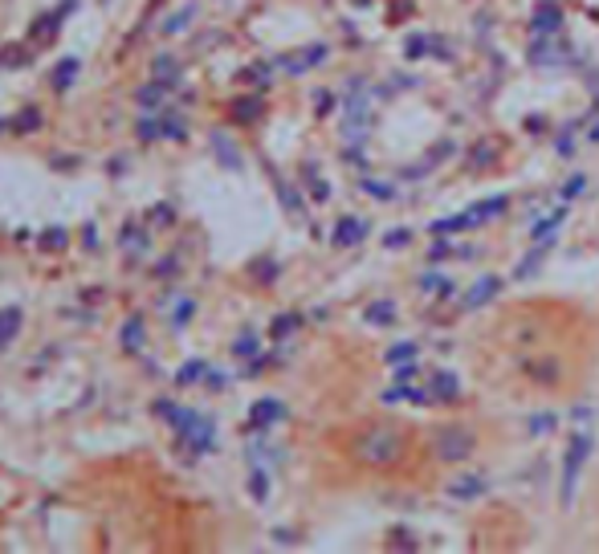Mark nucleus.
Returning <instances> with one entry per match:
<instances>
[{"label": "nucleus", "mask_w": 599, "mask_h": 554, "mask_svg": "<svg viewBox=\"0 0 599 554\" xmlns=\"http://www.w3.org/2000/svg\"><path fill=\"white\" fill-rule=\"evenodd\" d=\"M404 449H408V441H404V432L396 425H371L351 441V456H355L359 465H371V470L396 465L399 456H404Z\"/></svg>", "instance_id": "nucleus-1"}, {"label": "nucleus", "mask_w": 599, "mask_h": 554, "mask_svg": "<svg viewBox=\"0 0 599 554\" xmlns=\"http://www.w3.org/2000/svg\"><path fill=\"white\" fill-rule=\"evenodd\" d=\"M342 135L359 139L368 135V94H363V78H351V94H347V118H342Z\"/></svg>", "instance_id": "nucleus-5"}, {"label": "nucleus", "mask_w": 599, "mask_h": 554, "mask_svg": "<svg viewBox=\"0 0 599 554\" xmlns=\"http://www.w3.org/2000/svg\"><path fill=\"white\" fill-rule=\"evenodd\" d=\"M21 323H25V310H21V306H4V310H0V351L21 335Z\"/></svg>", "instance_id": "nucleus-16"}, {"label": "nucleus", "mask_w": 599, "mask_h": 554, "mask_svg": "<svg viewBox=\"0 0 599 554\" xmlns=\"http://www.w3.org/2000/svg\"><path fill=\"white\" fill-rule=\"evenodd\" d=\"M13 131L16 135H33V131H42V111H37V106H25V111L13 118Z\"/></svg>", "instance_id": "nucleus-32"}, {"label": "nucleus", "mask_w": 599, "mask_h": 554, "mask_svg": "<svg viewBox=\"0 0 599 554\" xmlns=\"http://www.w3.org/2000/svg\"><path fill=\"white\" fill-rule=\"evenodd\" d=\"M567 221V200L558 204V208H551V216L546 221H534L530 225V241H555V228Z\"/></svg>", "instance_id": "nucleus-14"}, {"label": "nucleus", "mask_w": 599, "mask_h": 554, "mask_svg": "<svg viewBox=\"0 0 599 554\" xmlns=\"http://www.w3.org/2000/svg\"><path fill=\"white\" fill-rule=\"evenodd\" d=\"M494 159H498V147H494V143H477L465 163H470V168H489Z\"/></svg>", "instance_id": "nucleus-39"}, {"label": "nucleus", "mask_w": 599, "mask_h": 554, "mask_svg": "<svg viewBox=\"0 0 599 554\" xmlns=\"http://www.w3.org/2000/svg\"><path fill=\"white\" fill-rule=\"evenodd\" d=\"M192 314H196V302L180 298V302H176V314H171V327H188V323H192Z\"/></svg>", "instance_id": "nucleus-45"}, {"label": "nucleus", "mask_w": 599, "mask_h": 554, "mask_svg": "<svg viewBox=\"0 0 599 554\" xmlns=\"http://www.w3.org/2000/svg\"><path fill=\"white\" fill-rule=\"evenodd\" d=\"M180 273V257H163L156 265V278H176Z\"/></svg>", "instance_id": "nucleus-52"}, {"label": "nucleus", "mask_w": 599, "mask_h": 554, "mask_svg": "<svg viewBox=\"0 0 599 554\" xmlns=\"http://www.w3.org/2000/svg\"><path fill=\"white\" fill-rule=\"evenodd\" d=\"M118 245H127L131 253H143L151 241H147V233H143L139 225H123V228H118Z\"/></svg>", "instance_id": "nucleus-30"}, {"label": "nucleus", "mask_w": 599, "mask_h": 554, "mask_svg": "<svg viewBox=\"0 0 599 554\" xmlns=\"http://www.w3.org/2000/svg\"><path fill=\"white\" fill-rule=\"evenodd\" d=\"M233 355H237V359H257V355H261V342H257L253 330L237 335V342H233Z\"/></svg>", "instance_id": "nucleus-35"}, {"label": "nucleus", "mask_w": 599, "mask_h": 554, "mask_svg": "<svg viewBox=\"0 0 599 554\" xmlns=\"http://www.w3.org/2000/svg\"><path fill=\"white\" fill-rule=\"evenodd\" d=\"M135 135H139L143 143H156L163 139V127H159V114H143L139 127H135Z\"/></svg>", "instance_id": "nucleus-40"}, {"label": "nucleus", "mask_w": 599, "mask_h": 554, "mask_svg": "<svg viewBox=\"0 0 599 554\" xmlns=\"http://www.w3.org/2000/svg\"><path fill=\"white\" fill-rule=\"evenodd\" d=\"M306 188H310V200H318V204H327V200H330V184L318 176L314 163H306Z\"/></svg>", "instance_id": "nucleus-33"}, {"label": "nucleus", "mask_w": 599, "mask_h": 554, "mask_svg": "<svg viewBox=\"0 0 599 554\" xmlns=\"http://www.w3.org/2000/svg\"><path fill=\"white\" fill-rule=\"evenodd\" d=\"M151 225H159V228L176 225V213H171V204H156V208H151Z\"/></svg>", "instance_id": "nucleus-49"}, {"label": "nucleus", "mask_w": 599, "mask_h": 554, "mask_svg": "<svg viewBox=\"0 0 599 554\" xmlns=\"http://www.w3.org/2000/svg\"><path fill=\"white\" fill-rule=\"evenodd\" d=\"M253 273H257V282H273V278H278V261L261 257V261H253Z\"/></svg>", "instance_id": "nucleus-48"}, {"label": "nucleus", "mask_w": 599, "mask_h": 554, "mask_svg": "<svg viewBox=\"0 0 599 554\" xmlns=\"http://www.w3.org/2000/svg\"><path fill=\"white\" fill-rule=\"evenodd\" d=\"M501 285H506V278H498V273H485V278H477V282L461 294V310H482L485 302H494L501 294Z\"/></svg>", "instance_id": "nucleus-6"}, {"label": "nucleus", "mask_w": 599, "mask_h": 554, "mask_svg": "<svg viewBox=\"0 0 599 554\" xmlns=\"http://www.w3.org/2000/svg\"><path fill=\"white\" fill-rule=\"evenodd\" d=\"M273 542L278 546H298V534L294 530H273Z\"/></svg>", "instance_id": "nucleus-57"}, {"label": "nucleus", "mask_w": 599, "mask_h": 554, "mask_svg": "<svg viewBox=\"0 0 599 554\" xmlns=\"http://www.w3.org/2000/svg\"><path fill=\"white\" fill-rule=\"evenodd\" d=\"M555 151H558V156H563V159H570V156H575V143H570V135H558Z\"/></svg>", "instance_id": "nucleus-59"}, {"label": "nucleus", "mask_w": 599, "mask_h": 554, "mask_svg": "<svg viewBox=\"0 0 599 554\" xmlns=\"http://www.w3.org/2000/svg\"><path fill=\"white\" fill-rule=\"evenodd\" d=\"M444 257H453V249H449L444 241H437L432 249H428V261H444Z\"/></svg>", "instance_id": "nucleus-60"}, {"label": "nucleus", "mask_w": 599, "mask_h": 554, "mask_svg": "<svg viewBox=\"0 0 599 554\" xmlns=\"http://www.w3.org/2000/svg\"><path fill=\"white\" fill-rule=\"evenodd\" d=\"M168 94H171V86H168V82H159V78H156V82H151V86H143L139 94H135V102H139L143 111H159V106H163V99H168Z\"/></svg>", "instance_id": "nucleus-21"}, {"label": "nucleus", "mask_w": 599, "mask_h": 554, "mask_svg": "<svg viewBox=\"0 0 599 554\" xmlns=\"http://www.w3.org/2000/svg\"><path fill=\"white\" fill-rule=\"evenodd\" d=\"M245 82H253L257 90H265V86H270V78H273V66L270 61H257V66H249V70L241 74Z\"/></svg>", "instance_id": "nucleus-41"}, {"label": "nucleus", "mask_w": 599, "mask_h": 554, "mask_svg": "<svg viewBox=\"0 0 599 554\" xmlns=\"http://www.w3.org/2000/svg\"><path fill=\"white\" fill-rule=\"evenodd\" d=\"M204 384L213 387V392H221V387H225V384H228V375H225V371H216V368H208V375H204Z\"/></svg>", "instance_id": "nucleus-56"}, {"label": "nucleus", "mask_w": 599, "mask_h": 554, "mask_svg": "<svg viewBox=\"0 0 599 554\" xmlns=\"http://www.w3.org/2000/svg\"><path fill=\"white\" fill-rule=\"evenodd\" d=\"M416 375H420V371H416L412 359H408V363H396V384H412Z\"/></svg>", "instance_id": "nucleus-53"}, {"label": "nucleus", "mask_w": 599, "mask_h": 554, "mask_svg": "<svg viewBox=\"0 0 599 554\" xmlns=\"http://www.w3.org/2000/svg\"><path fill=\"white\" fill-rule=\"evenodd\" d=\"M323 61H327V45H310V49L298 57H278V66H282L285 74H306L310 66H323Z\"/></svg>", "instance_id": "nucleus-12"}, {"label": "nucleus", "mask_w": 599, "mask_h": 554, "mask_svg": "<svg viewBox=\"0 0 599 554\" xmlns=\"http://www.w3.org/2000/svg\"><path fill=\"white\" fill-rule=\"evenodd\" d=\"M363 323H368V327H392V323H396V302H387V298L371 302L368 310H363Z\"/></svg>", "instance_id": "nucleus-20"}, {"label": "nucleus", "mask_w": 599, "mask_h": 554, "mask_svg": "<svg viewBox=\"0 0 599 554\" xmlns=\"http://www.w3.org/2000/svg\"><path fill=\"white\" fill-rule=\"evenodd\" d=\"M74 9V0H66L61 9H54V13H42L33 25H29V45H49L61 33V21H66V13Z\"/></svg>", "instance_id": "nucleus-7"}, {"label": "nucleus", "mask_w": 599, "mask_h": 554, "mask_svg": "<svg viewBox=\"0 0 599 554\" xmlns=\"http://www.w3.org/2000/svg\"><path fill=\"white\" fill-rule=\"evenodd\" d=\"M477 225V216L473 213H456V216H441V221H432V233L437 237H449V233H465V228Z\"/></svg>", "instance_id": "nucleus-23"}, {"label": "nucleus", "mask_w": 599, "mask_h": 554, "mask_svg": "<svg viewBox=\"0 0 599 554\" xmlns=\"http://www.w3.org/2000/svg\"><path fill=\"white\" fill-rule=\"evenodd\" d=\"M159 127H163V139H188V123L180 111H159Z\"/></svg>", "instance_id": "nucleus-25"}, {"label": "nucleus", "mask_w": 599, "mask_h": 554, "mask_svg": "<svg viewBox=\"0 0 599 554\" xmlns=\"http://www.w3.org/2000/svg\"><path fill=\"white\" fill-rule=\"evenodd\" d=\"M420 290H425V294H437V298H449V294H453V282H449L444 273H425V278H420Z\"/></svg>", "instance_id": "nucleus-34"}, {"label": "nucleus", "mask_w": 599, "mask_h": 554, "mask_svg": "<svg viewBox=\"0 0 599 554\" xmlns=\"http://www.w3.org/2000/svg\"><path fill=\"white\" fill-rule=\"evenodd\" d=\"M428 49H432V37H428V33H412V37L404 42V57H408V61H420Z\"/></svg>", "instance_id": "nucleus-38"}, {"label": "nucleus", "mask_w": 599, "mask_h": 554, "mask_svg": "<svg viewBox=\"0 0 599 554\" xmlns=\"http://www.w3.org/2000/svg\"><path fill=\"white\" fill-rule=\"evenodd\" d=\"M278 420H285V404L282 399H257L253 408H249V428L253 432H265V428H273Z\"/></svg>", "instance_id": "nucleus-9"}, {"label": "nucleus", "mask_w": 599, "mask_h": 554, "mask_svg": "<svg viewBox=\"0 0 599 554\" xmlns=\"http://www.w3.org/2000/svg\"><path fill=\"white\" fill-rule=\"evenodd\" d=\"M29 57H33V49H25V45H9V49L0 54V66H9V70H16V66H25Z\"/></svg>", "instance_id": "nucleus-42"}, {"label": "nucleus", "mask_w": 599, "mask_h": 554, "mask_svg": "<svg viewBox=\"0 0 599 554\" xmlns=\"http://www.w3.org/2000/svg\"><path fill=\"white\" fill-rule=\"evenodd\" d=\"M506 208H510V196H485V200H477V204H473L470 213L477 216V225H485V221L501 216Z\"/></svg>", "instance_id": "nucleus-22"}, {"label": "nucleus", "mask_w": 599, "mask_h": 554, "mask_svg": "<svg viewBox=\"0 0 599 554\" xmlns=\"http://www.w3.org/2000/svg\"><path fill=\"white\" fill-rule=\"evenodd\" d=\"M392 551H416L412 534H404V530H396V534H392Z\"/></svg>", "instance_id": "nucleus-55"}, {"label": "nucleus", "mask_w": 599, "mask_h": 554, "mask_svg": "<svg viewBox=\"0 0 599 554\" xmlns=\"http://www.w3.org/2000/svg\"><path fill=\"white\" fill-rule=\"evenodd\" d=\"M278 200L285 204V213H302V208H306L298 196V188L290 184V180H278Z\"/></svg>", "instance_id": "nucleus-37"}, {"label": "nucleus", "mask_w": 599, "mask_h": 554, "mask_svg": "<svg viewBox=\"0 0 599 554\" xmlns=\"http://www.w3.org/2000/svg\"><path fill=\"white\" fill-rule=\"evenodd\" d=\"M204 375H208V363H204V359H188L184 368L176 371V384H180V387H192V384H200Z\"/></svg>", "instance_id": "nucleus-26"}, {"label": "nucleus", "mask_w": 599, "mask_h": 554, "mask_svg": "<svg viewBox=\"0 0 599 554\" xmlns=\"http://www.w3.org/2000/svg\"><path fill=\"white\" fill-rule=\"evenodd\" d=\"M82 241H86V249H99V228L86 225V228H82Z\"/></svg>", "instance_id": "nucleus-61"}, {"label": "nucleus", "mask_w": 599, "mask_h": 554, "mask_svg": "<svg viewBox=\"0 0 599 554\" xmlns=\"http://www.w3.org/2000/svg\"><path fill=\"white\" fill-rule=\"evenodd\" d=\"M298 327H302V314H282V318H273L270 335H273L278 342H282V339H290V335H294Z\"/></svg>", "instance_id": "nucleus-36"}, {"label": "nucleus", "mask_w": 599, "mask_h": 554, "mask_svg": "<svg viewBox=\"0 0 599 554\" xmlns=\"http://www.w3.org/2000/svg\"><path fill=\"white\" fill-rule=\"evenodd\" d=\"M359 188H363L368 196H375V200H392V196H396V188H392V184H380V180H368V176L359 180Z\"/></svg>", "instance_id": "nucleus-46"}, {"label": "nucleus", "mask_w": 599, "mask_h": 554, "mask_svg": "<svg viewBox=\"0 0 599 554\" xmlns=\"http://www.w3.org/2000/svg\"><path fill=\"white\" fill-rule=\"evenodd\" d=\"M522 127H527L530 135H542V131H546V118H542V114H534V118H527Z\"/></svg>", "instance_id": "nucleus-62"}, {"label": "nucleus", "mask_w": 599, "mask_h": 554, "mask_svg": "<svg viewBox=\"0 0 599 554\" xmlns=\"http://www.w3.org/2000/svg\"><path fill=\"white\" fill-rule=\"evenodd\" d=\"M363 241H368V221H359V216H339L335 228H330V245L335 249H355Z\"/></svg>", "instance_id": "nucleus-8"}, {"label": "nucleus", "mask_w": 599, "mask_h": 554, "mask_svg": "<svg viewBox=\"0 0 599 554\" xmlns=\"http://www.w3.org/2000/svg\"><path fill=\"white\" fill-rule=\"evenodd\" d=\"M0 131H13V123H4V118H0Z\"/></svg>", "instance_id": "nucleus-64"}, {"label": "nucleus", "mask_w": 599, "mask_h": 554, "mask_svg": "<svg viewBox=\"0 0 599 554\" xmlns=\"http://www.w3.org/2000/svg\"><path fill=\"white\" fill-rule=\"evenodd\" d=\"M314 106H318V114H330V106H335V99H330L327 90H318V94H314Z\"/></svg>", "instance_id": "nucleus-58"}, {"label": "nucleus", "mask_w": 599, "mask_h": 554, "mask_svg": "<svg viewBox=\"0 0 599 554\" xmlns=\"http://www.w3.org/2000/svg\"><path fill=\"white\" fill-rule=\"evenodd\" d=\"M453 151H456V147H453L449 139L437 143V151H428V156H425V168H441V163H444L449 156H453Z\"/></svg>", "instance_id": "nucleus-47"}, {"label": "nucleus", "mask_w": 599, "mask_h": 554, "mask_svg": "<svg viewBox=\"0 0 599 554\" xmlns=\"http://www.w3.org/2000/svg\"><path fill=\"white\" fill-rule=\"evenodd\" d=\"M118 342H123V351L139 355V351H143V314H131L127 323L118 327Z\"/></svg>", "instance_id": "nucleus-18"}, {"label": "nucleus", "mask_w": 599, "mask_h": 554, "mask_svg": "<svg viewBox=\"0 0 599 554\" xmlns=\"http://www.w3.org/2000/svg\"><path fill=\"white\" fill-rule=\"evenodd\" d=\"M530 29L542 33V37L558 33V29H563V4H558V0H542L539 9H534V16H530Z\"/></svg>", "instance_id": "nucleus-10"}, {"label": "nucleus", "mask_w": 599, "mask_h": 554, "mask_svg": "<svg viewBox=\"0 0 599 554\" xmlns=\"http://www.w3.org/2000/svg\"><path fill=\"white\" fill-rule=\"evenodd\" d=\"M387 363L396 368V363H408V359H416V342H396V347H387Z\"/></svg>", "instance_id": "nucleus-44"}, {"label": "nucleus", "mask_w": 599, "mask_h": 554, "mask_svg": "<svg viewBox=\"0 0 599 554\" xmlns=\"http://www.w3.org/2000/svg\"><path fill=\"white\" fill-rule=\"evenodd\" d=\"M587 192V176H570L567 188H563V200H575V196H584Z\"/></svg>", "instance_id": "nucleus-50"}, {"label": "nucleus", "mask_w": 599, "mask_h": 554, "mask_svg": "<svg viewBox=\"0 0 599 554\" xmlns=\"http://www.w3.org/2000/svg\"><path fill=\"white\" fill-rule=\"evenodd\" d=\"M527 375H534V380H539V384H558V363L555 359H546V363H539V359H530L527 363Z\"/></svg>", "instance_id": "nucleus-29"}, {"label": "nucleus", "mask_w": 599, "mask_h": 554, "mask_svg": "<svg viewBox=\"0 0 599 554\" xmlns=\"http://www.w3.org/2000/svg\"><path fill=\"white\" fill-rule=\"evenodd\" d=\"M78 70H82V66H78V57H61V61L54 66V78H49V86H54L57 94H66V90L74 86V78H78Z\"/></svg>", "instance_id": "nucleus-19"}, {"label": "nucleus", "mask_w": 599, "mask_h": 554, "mask_svg": "<svg viewBox=\"0 0 599 554\" xmlns=\"http://www.w3.org/2000/svg\"><path fill=\"white\" fill-rule=\"evenodd\" d=\"M176 432H180V441L188 444V449H196V453H213L216 449V428L213 420H204V416H196L192 408H176V416L168 420Z\"/></svg>", "instance_id": "nucleus-4"}, {"label": "nucleus", "mask_w": 599, "mask_h": 554, "mask_svg": "<svg viewBox=\"0 0 599 554\" xmlns=\"http://www.w3.org/2000/svg\"><path fill=\"white\" fill-rule=\"evenodd\" d=\"M151 74H156L159 82H168L171 90L180 86V61H176L171 54H159V57H156V66H151Z\"/></svg>", "instance_id": "nucleus-24"}, {"label": "nucleus", "mask_w": 599, "mask_h": 554, "mask_svg": "<svg viewBox=\"0 0 599 554\" xmlns=\"http://www.w3.org/2000/svg\"><path fill=\"white\" fill-rule=\"evenodd\" d=\"M261 111H265V102H261V94H241V99L233 102V118H237L241 127L257 123V118H261Z\"/></svg>", "instance_id": "nucleus-17"}, {"label": "nucleus", "mask_w": 599, "mask_h": 554, "mask_svg": "<svg viewBox=\"0 0 599 554\" xmlns=\"http://www.w3.org/2000/svg\"><path fill=\"white\" fill-rule=\"evenodd\" d=\"M587 139L599 143V123H591V131H587Z\"/></svg>", "instance_id": "nucleus-63"}, {"label": "nucleus", "mask_w": 599, "mask_h": 554, "mask_svg": "<svg viewBox=\"0 0 599 554\" xmlns=\"http://www.w3.org/2000/svg\"><path fill=\"white\" fill-rule=\"evenodd\" d=\"M213 151H216V159H221V168L241 171V151H237V143L228 139L225 131H213Z\"/></svg>", "instance_id": "nucleus-15"}, {"label": "nucleus", "mask_w": 599, "mask_h": 554, "mask_svg": "<svg viewBox=\"0 0 599 554\" xmlns=\"http://www.w3.org/2000/svg\"><path fill=\"white\" fill-rule=\"evenodd\" d=\"M176 408H180V404H171V399H156V404H151V412H156L159 420H171V416H176Z\"/></svg>", "instance_id": "nucleus-54"}, {"label": "nucleus", "mask_w": 599, "mask_h": 554, "mask_svg": "<svg viewBox=\"0 0 599 554\" xmlns=\"http://www.w3.org/2000/svg\"><path fill=\"white\" fill-rule=\"evenodd\" d=\"M591 453H596V428L584 420V425L570 432L567 449H563V482H558V501L563 506L575 501V489H579V477H584Z\"/></svg>", "instance_id": "nucleus-2"}, {"label": "nucleus", "mask_w": 599, "mask_h": 554, "mask_svg": "<svg viewBox=\"0 0 599 554\" xmlns=\"http://www.w3.org/2000/svg\"><path fill=\"white\" fill-rule=\"evenodd\" d=\"M412 245V228H387L384 233V249H408Z\"/></svg>", "instance_id": "nucleus-43"}, {"label": "nucleus", "mask_w": 599, "mask_h": 554, "mask_svg": "<svg viewBox=\"0 0 599 554\" xmlns=\"http://www.w3.org/2000/svg\"><path fill=\"white\" fill-rule=\"evenodd\" d=\"M473 449H477V437H473L465 425H444L432 432V456L444 461V465H461V461H470Z\"/></svg>", "instance_id": "nucleus-3"}, {"label": "nucleus", "mask_w": 599, "mask_h": 554, "mask_svg": "<svg viewBox=\"0 0 599 554\" xmlns=\"http://www.w3.org/2000/svg\"><path fill=\"white\" fill-rule=\"evenodd\" d=\"M456 392H461V380H456L453 371H437L432 384H428V399L432 404H449V399H456Z\"/></svg>", "instance_id": "nucleus-13"}, {"label": "nucleus", "mask_w": 599, "mask_h": 554, "mask_svg": "<svg viewBox=\"0 0 599 554\" xmlns=\"http://www.w3.org/2000/svg\"><path fill=\"white\" fill-rule=\"evenodd\" d=\"M489 494V482L485 477H477V473H465V477H456V482H449V498L453 501H477Z\"/></svg>", "instance_id": "nucleus-11"}, {"label": "nucleus", "mask_w": 599, "mask_h": 554, "mask_svg": "<svg viewBox=\"0 0 599 554\" xmlns=\"http://www.w3.org/2000/svg\"><path fill=\"white\" fill-rule=\"evenodd\" d=\"M249 494H253V501H270V470L265 465L249 470Z\"/></svg>", "instance_id": "nucleus-27"}, {"label": "nucleus", "mask_w": 599, "mask_h": 554, "mask_svg": "<svg viewBox=\"0 0 599 554\" xmlns=\"http://www.w3.org/2000/svg\"><path fill=\"white\" fill-rule=\"evenodd\" d=\"M530 437H542V432H551L555 428V416H534V420H527Z\"/></svg>", "instance_id": "nucleus-51"}, {"label": "nucleus", "mask_w": 599, "mask_h": 554, "mask_svg": "<svg viewBox=\"0 0 599 554\" xmlns=\"http://www.w3.org/2000/svg\"><path fill=\"white\" fill-rule=\"evenodd\" d=\"M66 241H70V237H66V228H57V225H49V228H42V233H37V245H42L45 253H61V249H66Z\"/></svg>", "instance_id": "nucleus-28"}, {"label": "nucleus", "mask_w": 599, "mask_h": 554, "mask_svg": "<svg viewBox=\"0 0 599 554\" xmlns=\"http://www.w3.org/2000/svg\"><path fill=\"white\" fill-rule=\"evenodd\" d=\"M192 16H196V4H188V9H176V13L163 21V33L168 37H176V33H184L188 25H192Z\"/></svg>", "instance_id": "nucleus-31"}]
</instances>
